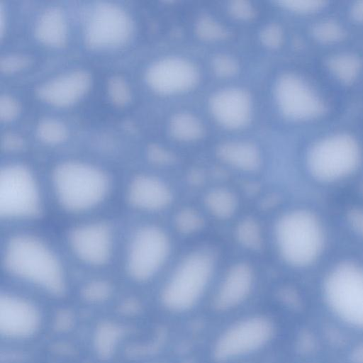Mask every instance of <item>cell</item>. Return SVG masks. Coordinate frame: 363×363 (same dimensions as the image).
Masks as SVG:
<instances>
[{"label": "cell", "instance_id": "6da1fadb", "mask_svg": "<svg viewBox=\"0 0 363 363\" xmlns=\"http://www.w3.org/2000/svg\"><path fill=\"white\" fill-rule=\"evenodd\" d=\"M2 262L6 272L48 291L59 294L65 286V269L55 251L41 238L26 233L11 236Z\"/></svg>", "mask_w": 363, "mask_h": 363}, {"label": "cell", "instance_id": "7a4b0ae2", "mask_svg": "<svg viewBox=\"0 0 363 363\" xmlns=\"http://www.w3.org/2000/svg\"><path fill=\"white\" fill-rule=\"evenodd\" d=\"M51 184L59 205L65 211L77 214L99 206L111 186L110 177L104 169L77 160L57 164L52 172Z\"/></svg>", "mask_w": 363, "mask_h": 363}, {"label": "cell", "instance_id": "3957f363", "mask_svg": "<svg viewBox=\"0 0 363 363\" xmlns=\"http://www.w3.org/2000/svg\"><path fill=\"white\" fill-rule=\"evenodd\" d=\"M276 235L281 256L295 267L311 264L323 249L322 226L308 211L296 210L283 216L277 223Z\"/></svg>", "mask_w": 363, "mask_h": 363}, {"label": "cell", "instance_id": "277c9868", "mask_svg": "<svg viewBox=\"0 0 363 363\" xmlns=\"http://www.w3.org/2000/svg\"><path fill=\"white\" fill-rule=\"evenodd\" d=\"M40 186L33 172L20 163L6 164L0 172V215L6 220H28L41 212Z\"/></svg>", "mask_w": 363, "mask_h": 363}, {"label": "cell", "instance_id": "5b68a950", "mask_svg": "<svg viewBox=\"0 0 363 363\" xmlns=\"http://www.w3.org/2000/svg\"><path fill=\"white\" fill-rule=\"evenodd\" d=\"M361 160V148L357 140L346 133L325 136L310 148L307 155L309 172L316 179L328 182L352 173Z\"/></svg>", "mask_w": 363, "mask_h": 363}, {"label": "cell", "instance_id": "8992f818", "mask_svg": "<svg viewBox=\"0 0 363 363\" xmlns=\"http://www.w3.org/2000/svg\"><path fill=\"white\" fill-rule=\"evenodd\" d=\"M133 28L132 18L123 6L111 1H97L85 14L84 40L92 49L114 48L129 40Z\"/></svg>", "mask_w": 363, "mask_h": 363}, {"label": "cell", "instance_id": "52a82bcc", "mask_svg": "<svg viewBox=\"0 0 363 363\" xmlns=\"http://www.w3.org/2000/svg\"><path fill=\"white\" fill-rule=\"evenodd\" d=\"M169 242L165 233L155 225L137 229L127 246L125 268L133 279L144 281L152 278L165 262Z\"/></svg>", "mask_w": 363, "mask_h": 363}, {"label": "cell", "instance_id": "ba28073f", "mask_svg": "<svg viewBox=\"0 0 363 363\" xmlns=\"http://www.w3.org/2000/svg\"><path fill=\"white\" fill-rule=\"evenodd\" d=\"M210 255L197 252L179 264L164 289L162 299L169 308L184 310L193 305L205 289L213 271Z\"/></svg>", "mask_w": 363, "mask_h": 363}, {"label": "cell", "instance_id": "9c48e42d", "mask_svg": "<svg viewBox=\"0 0 363 363\" xmlns=\"http://www.w3.org/2000/svg\"><path fill=\"white\" fill-rule=\"evenodd\" d=\"M327 298L335 311L363 327V268L345 262L331 270L325 283Z\"/></svg>", "mask_w": 363, "mask_h": 363}, {"label": "cell", "instance_id": "30bf717a", "mask_svg": "<svg viewBox=\"0 0 363 363\" xmlns=\"http://www.w3.org/2000/svg\"><path fill=\"white\" fill-rule=\"evenodd\" d=\"M274 97L281 113L292 121H308L320 116L324 104L311 86L294 74H284L274 86Z\"/></svg>", "mask_w": 363, "mask_h": 363}, {"label": "cell", "instance_id": "8fae6325", "mask_svg": "<svg viewBox=\"0 0 363 363\" xmlns=\"http://www.w3.org/2000/svg\"><path fill=\"white\" fill-rule=\"evenodd\" d=\"M68 245L81 262L89 267H103L112 257L114 234L112 228L105 222H88L69 231Z\"/></svg>", "mask_w": 363, "mask_h": 363}, {"label": "cell", "instance_id": "7c38bea8", "mask_svg": "<svg viewBox=\"0 0 363 363\" xmlns=\"http://www.w3.org/2000/svg\"><path fill=\"white\" fill-rule=\"evenodd\" d=\"M145 80L154 92L174 95L193 89L199 80V72L189 60L168 56L156 60L147 67Z\"/></svg>", "mask_w": 363, "mask_h": 363}, {"label": "cell", "instance_id": "4fadbf2b", "mask_svg": "<svg viewBox=\"0 0 363 363\" xmlns=\"http://www.w3.org/2000/svg\"><path fill=\"white\" fill-rule=\"evenodd\" d=\"M90 73L75 68L58 73L41 82L36 88L37 96L50 106L64 108L78 102L89 91Z\"/></svg>", "mask_w": 363, "mask_h": 363}, {"label": "cell", "instance_id": "5bb4252c", "mask_svg": "<svg viewBox=\"0 0 363 363\" xmlns=\"http://www.w3.org/2000/svg\"><path fill=\"white\" fill-rule=\"evenodd\" d=\"M208 108L217 123L230 130L245 127L252 115V98L246 90L239 87L215 92L209 99Z\"/></svg>", "mask_w": 363, "mask_h": 363}, {"label": "cell", "instance_id": "9a60e30c", "mask_svg": "<svg viewBox=\"0 0 363 363\" xmlns=\"http://www.w3.org/2000/svg\"><path fill=\"white\" fill-rule=\"evenodd\" d=\"M270 327L262 319L254 318L235 326L218 341L216 355L225 359L253 350L261 346L269 337Z\"/></svg>", "mask_w": 363, "mask_h": 363}, {"label": "cell", "instance_id": "2e32d148", "mask_svg": "<svg viewBox=\"0 0 363 363\" xmlns=\"http://www.w3.org/2000/svg\"><path fill=\"white\" fill-rule=\"evenodd\" d=\"M38 324V313L30 303L14 296H1L0 328L2 333L11 337L26 336L36 329Z\"/></svg>", "mask_w": 363, "mask_h": 363}, {"label": "cell", "instance_id": "e0dca14e", "mask_svg": "<svg viewBox=\"0 0 363 363\" xmlns=\"http://www.w3.org/2000/svg\"><path fill=\"white\" fill-rule=\"evenodd\" d=\"M126 198L132 207L155 211L167 207L172 196L169 187L160 179L152 175L139 174L130 180Z\"/></svg>", "mask_w": 363, "mask_h": 363}, {"label": "cell", "instance_id": "ac0fdd59", "mask_svg": "<svg viewBox=\"0 0 363 363\" xmlns=\"http://www.w3.org/2000/svg\"><path fill=\"white\" fill-rule=\"evenodd\" d=\"M34 35L39 42L49 47L59 48L65 45L69 36L65 11L57 6L45 8L35 20Z\"/></svg>", "mask_w": 363, "mask_h": 363}, {"label": "cell", "instance_id": "d6986e66", "mask_svg": "<svg viewBox=\"0 0 363 363\" xmlns=\"http://www.w3.org/2000/svg\"><path fill=\"white\" fill-rule=\"evenodd\" d=\"M252 282V271L245 263L233 266L227 274L216 298L219 308H226L240 302L248 294Z\"/></svg>", "mask_w": 363, "mask_h": 363}, {"label": "cell", "instance_id": "ffe728a7", "mask_svg": "<svg viewBox=\"0 0 363 363\" xmlns=\"http://www.w3.org/2000/svg\"><path fill=\"white\" fill-rule=\"evenodd\" d=\"M216 152L223 162L244 171L257 169L261 162L258 148L250 142H226L218 147Z\"/></svg>", "mask_w": 363, "mask_h": 363}, {"label": "cell", "instance_id": "44dd1931", "mask_svg": "<svg viewBox=\"0 0 363 363\" xmlns=\"http://www.w3.org/2000/svg\"><path fill=\"white\" fill-rule=\"evenodd\" d=\"M169 130L174 139L182 142L197 140L204 134L201 121L194 115L186 112L172 116L169 121Z\"/></svg>", "mask_w": 363, "mask_h": 363}, {"label": "cell", "instance_id": "7402d4cb", "mask_svg": "<svg viewBox=\"0 0 363 363\" xmlns=\"http://www.w3.org/2000/svg\"><path fill=\"white\" fill-rule=\"evenodd\" d=\"M328 67L337 79L349 84L359 75L362 62L357 56L351 53L337 54L329 59Z\"/></svg>", "mask_w": 363, "mask_h": 363}, {"label": "cell", "instance_id": "603a6c76", "mask_svg": "<svg viewBox=\"0 0 363 363\" xmlns=\"http://www.w3.org/2000/svg\"><path fill=\"white\" fill-rule=\"evenodd\" d=\"M205 201L208 210L219 218L225 219L231 217L237 207L235 195L224 189L211 191L207 194Z\"/></svg>", "mask_w": 363, "mask_h": 363}, {"label": "cell", "instance_id": "cb8c5ba5", "mask_svg": "<svg viewBox=\"0 0 363 363\" xmlns=\"http://www.w3.org/2000/svg\"><path fill=\"white\" fill-rule=\"evenodd\" d=\"M35 133L40 141L48 145H57L67 138L69 130L62 121L49 116L38 121Z\"/></svg>", "mask_w": 363, "mask_h": 363}, {"label": "cell", "instance_id": "d4e9b609", "mask_svg": "<svg viewBox=\"0 0 363 363\" xmlns=\"http://www.w3.org/2000/svg\"><path fill=\"white\" fill-rule=\"evenodd\" d=\"M196 35L202 40L214 42L225 39L228 33L216 20L208 16L200 17L195 25Z\"/></svg>", "mask_w": 363, "mask_h": 363}, {"label": "cell", "instance_id": "484cf974", "mask_svg": "<svg viewBox=\"0 0 363 363\" xmlns=\"http://www.w3.org/2000/svg\"><path fill=\"white\" fill-rule=\"evenodd\" d=\"M237 236L238 240L245 247L252 250H258L262 247V240L260 229L253 219L247 218L239 224Z\"/></svg>", "mask_w": 363, "mask_h": 363}, {"label": "cell", "instance_id": "4316f807", "mask_svg": "<svg viewBox=\"0 0 363 363\" xmlns=\"http://www.w3.org/2000/svg\"><path fill=\"white\" fill-rule=\"evenodd\" d=\"M108 95L112 102L124 106L131 99V90L127 81L120 76H113L108 82Z\"/></svg>", "mask_w": 363, "mask_h": 363}, {"label": "cell", "instance_id": "83f0119b", "mask_svg": "<svg viewBox=\"0 0 363 363\" xmlns=\"http://www.w3.org/2000/svg\"><path fill=\"white\" fill-rule=\"evenodd\" d=\"M315 38L323 43H333L341 40L345 32L341 26L333 21H323L313 28Z\"/></svg>", "mask_w": 363, "mask_h": 363}, {"label": "cell", "instance_id": "f1b7e54d", "mask_svg": "<svg viewBox=\"0 0 363 363\" xmlns=\"http://www.w3.org/2000/svg\"><path fill=\"white\" fill-rule=\"evenodd\" d=\"M175 224L180 232L189 234L200 230L203 225V220L196 211L186 208L177 214Z\"/></svg>", "mask_w": 363, "mask_h": 363}, {"label": "cell", "instance_id": "f546056e", "mask_svg": "<svg viewBox=\"0 0 363 363\" xmlns=\"http://www.w3.org/2000/svg\"><path fill=\"white\" fill-rule=\"evenodd\" d=\"M212 68L213 72L220 77H230L239 70L237 60L228 55L220 54L213 58Z\"/></svg>", "mask_w": 363, "mask_h": 363}, {"label": "cell", "instance_id": "4dcf8cb0", "mask_svg": "<svg viewBox=\"0 0 363 363\" xmlns=\"http://www.w3.org/2000/svg\"><path fill=\"white\" fill-rule=\"evenodd\" d=\"M281 7L297 13H312L321 9L325 2L318 0H286L277 2Z\"/></svg>", "mask_w": 363, "mask_h": 363}, {"label": "cell", "instance_id": "1f68e13d", "mask_svg": "<svg viewBox=\"0 0 363 363\" xmlns=\"http://www.w3.org/2000/svg\"><path fill=\"white\" fill-rule=\"evenodd\" d=\"M259 38L264 46L274 49L279 48L283 42V30L278 24L269 23L262 29Z\"/></svg>", "mask_w": 363, "mask_h": 363}, {"label": "cell", "instance_id": "d6a6232c", "mask_svg": "<svg viewBox=\"0 0 363 363\" xmlns=\"http://www.w3.org/2000/svg\"><path fill=\"white\" fill-rule=\"evenodd\" d=\"M20 111V104L15 97L8 94L1 95L0 118L2 121L9 122L15 119Z\"/></svg>", "mask_w": 363, "mask_h": 363}, {"label": "cell", "instance_id": "836d02e7", "mask_svg": "<svg viewBox=\"0 0 363 363\" xmlns=\"http://www.w3.org/2000/svg\"><path fill=\"white\" fill-rule=\"evenodd\" d=\"M29 62V58L23 55H6L1 59L0 68L5 73H11L26 68Z\"/></svg>", "mask_w": 363, "mask_h": 363}, {"label": "cell", "instance_id": "e575fe53", "mask_svg": "<svg viewBox=\"0 0 363 363\" xmlns=\"http://www.w3.org/2000/svg\"><path fill=\"white\" fill-rule=\"evenodd\" d=\"M228 11L235 18L247 21L255 16V10L252 5L247 1L238 0L229 3Z\"/></svg>", "mask_w": 363, "mask_h": 363}, {"label": "cell", "instance_id": "d590c367", "mask_svg": "<svg viewBox=\"0 0 363 363\" xmlns=\"http://www.w3.org/2000/svg\"><path fill=\"white\" fill-rule=\"evenodd\" d=\"M147 153L149 158L157 164H169L175 160V157L171 152L157 145H150Z\"/></svg>", "mask_w": 363, "mask_h": 363}, {"label": "cell", "instance_id": "8d00e7d4", "mask_svg": "<svg viewBox=\"0 0 363 363\" xmlns=\"http://www.w3.org/2000/svg\"><path fill=\"white\" fill-rule=\"evenodd\" d=\"M347 220L351 228L363 237V210L352 208L347 214Z\"/></svg>", "mask_w": 363, "mask_h": 363}, {"label": "cell", "instance_id": "74e56055", "mask_svg": "<svg viewBox=\"0 0 363 363\" xmlns=\"http://www.w3.org/2000/svg\"><path fill=\"white\" fill-rule=\"evenodd\" d=\"M3 143L6 148H16L22 145V139L14 134H6L3 139Z\"/></svg>", "mask_w": 363, "mask_h": 363}, {"label": "cell", "instance_id": "f35d334b", "mask_svg": "<svg viewBox=\"0 0 363 363\" xmlns=\"http://www.w3.org/2000/svg\"><path fill=\"white\" fill-rule=\"evenodd\" d=\"M351 15L357 21L363 22V1H357L353 4Z\"/></svg>", "mask_w": 363, "mask_h": 363}, {"label": "cell", "instance_id": "ab89813d", "mask_svg": "<svg viewBox=\"0 0 363 363\" xmlns=\"http://www.w3.org/2000/svg\"><path fill=\"white\" fill-rule=\"evenodd\" d=\"M203 179V177L201 172L194 170L190 174V180L193 184H199Z\"/></svg>", "mask_w": 363, "mask_h": 363}]
</instances>
